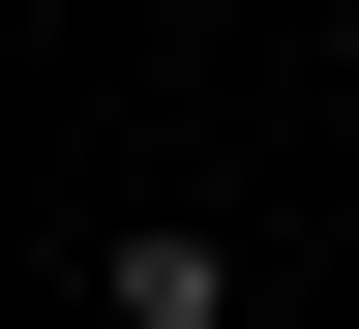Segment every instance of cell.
<instances>
[{"mask_svg": "<svg viewBox=\"0 0 359 329\" xmlns=\"http://www.w3.org/2000/svg\"><path fill=\"white\" fill-rule=\"evenodd\" d=\"M90 329H240V240H180V210H150V240H90Z\"/></svg>", "mask_w": 359, "mask_h": 329, "instance_id": "6da1fadb", "label": "cell"}]
</instances>
